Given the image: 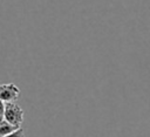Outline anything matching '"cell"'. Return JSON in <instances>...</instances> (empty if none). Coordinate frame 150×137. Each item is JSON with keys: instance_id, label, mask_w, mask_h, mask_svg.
I'll return each mask as SVG.
<instances>
[{"instance_id": "5b68a950", "label": "cell", "mask_w": 150, "mask_h": 137, "mask_svg": "<svg viewBox=\"0 0 150 137\" xmlns=\"http://www.w3.org/2000/svg\"><path fill=\"white\" fill-rule=\"evenodd\" d=\"M5 108H6V102L0 100V121L5 118Z\"/></svg>"}, {"instance_id": "3957f363", "label": "cell", "mask_w": 150, "mask_h": 137, "mask_svg": "<svg viewBox=\"0 0 150 137\" xmlns=\"http://www.w3.org/2000/svg\"><path fill=\"white\" fill-rule=\"evenodd\" d=\"M20 126H16V125H13L12 123H9L8 121H6L5 118L0 121V137H4V136H7L12 132H14L15 130H18Z\"/></svg>"}, {"instance_id": "277c9868", "label": "cell", "mask_w": 150, "mask_h": 137, "mask_svg": "<svg viewBox=\"0 0 150 137\" xmlns=\"http://www.w3.org/2000/svg\"><path fill=\"white\" fill-rule=\"evenodd\" d=\"M4 137H25V130L19 128L18 130H15L14 132L7 135V136H4Z\"/></svg>"}, {"instance_id": "7a4b0ae2", "label": "cell", "mask_w": 150, "mask_h": 137, "mask_svg": "<svg viewBox=\"0 0 150 137\" xmlns=\"http://www.w3.org/2000/svg\"><path fill=\"white\" fill-rule=\"evenodd\" d=\"M20 96V89L14 83L0 84V100L4 102H15Z\"/></svg>"}, {"instance_id": "6da1fadb", "label": "cell", "mask_w": 150, "mask_h": 137, "mask_svg": "<svg viewBox=\"0 0 150 137\" xmlns=\"http://www.w3.org/2000/svg\"><path fill=\"white\" fill-rule=\"evenodd\" d=\"M5 119L13 125L21 126L23 122V110L15 102H7L5 108Z\"/></svg>"}]
</instances>
